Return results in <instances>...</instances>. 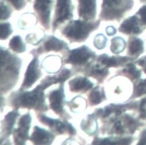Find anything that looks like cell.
Returning <instances> with one entry per match:
<instances>
[{
  "instance_id": "1",
  "label": "cell",
  "mask_w": 146,
  "mask_h": 145,
  "mask_svg": "<svg viewBox=\"0 0 146 145\" xmlns=\"http://www.w3.org/2000/svg\"><path fill=\"white\" fill-rule=\"evenodd\" d=\"M100 22L76 20L70 21L62 30L64 37L73 42H82L89 34L98 29Z\"/></svg>"
},
{
  "instance_id": "2",
  "label": "cell",
  "mask_w": 146,
  "mask_h": 145,
  "mask_svg": "<svg viewBox=\"0 0 146 145\" xmlns=\"http://www.w3.org/2000/svg\"><path fill=\"white\" fill-rule=\"evenodd\" d=\"M133 6V0H102L99 17L104 21L119 20Z\"/></svg>"
},
{
  "instance_id": "3",
  "label": "cell",
  "mask_w": 146,
  "mask_h": 145,
  "mask_svg": "<svg viewBox=\"0 0 146 145\" xmlns=\"http://www.w3.org/2000/svg\"><path fill=\"white\" fill-rule=\"evenodd\" d=\"M44 89L39 85L31 92L23 93L17 99V104L23 107L36 110L47 109L45 101Z\"/></svg>"
},
{
  "instance_id": "4",
  "label": "cell",
  "mask_w": 146,
  "mask_h": 145,
  "mask_svg": "<svg viewBox=\"0 0 146 145\" xmlns=\"http://www.w3.org/2000/svg\"><path fill=\"white\" fill-rule=\"evenodd\" d=\"M21 65V60L15 57L6 50H1V79L6 78L1 81V84L5 81L11 78L15 79L19 73V69Z\"/></svg>"
},
{
  "instance_id": "5",
  "label": "cell",
  "mask_w": 146,
  "mask_h": 145,
  "mask_svg": "<svg viewBox=\"0 0 146 145\" xmlns=\"http://www.w3.org/2000/svg\"><path fill=\"white\" fill-rule=\"evenodd\" d=\"M74 6L72 0H56L53 21V29L56 30L60 25L67 20H70L74 16Z\"/></svg>"
},
{
  "instance_id": "6",
  "label": "cell",
  "mask_w": 146,
  "mask_h": 145,
  "mask_svg": "<svg viewBox=\"0 0 146 145\" xmlns=\"http://www.w3.org/2000/svg\"><path fill=\"white\" fill-rule=\"evenodd\" d=\"M54 0H34L33 9L42 26L48 30Z\"/></svg>"
},
{
  "instance_id": "7",
  "label": "cell",
  "mask_w": 146,
  "mask_h": 145,
  "mask_svg": "<svg viewBox=\"0 0 146 145\" xmlns=\"http://www.w3.org/2000/svg\"><path fill=\"white\" fill-rule=\"evenodd\" d=\"M143 124L129 115H124L114 123L112 131L117 134H132Z\"/></svg>"
},
{
  "instance_id": "8",
  "label": "cell",
  "mask_w": 146,
  "mask_h": 145,
  "mask_svg": "<svg viewBox=\"0 0 146 145\" xmlns=\"http://www.w3.org/2000/svg\"><path fill=\"white\" fill-rule=\"evenodd\" d=\"M77 11L81 19L94 21L97 14V0H78Z\"/></svg>"
},
{
  "instance_id": "9",
  "label": "cell",
  "mask_w": 146,
  "mask_h": 145,
  "mask_svg": "<svg viewBox=\"0 0 146 145\" xmlns=\"http://www.w3.org/2000/svg\"><path fill=\"white\" fill-rule=\"evenodd\" d=\"M31 117L30 113L23 115L18 123V129L13 132V139L17 144H25L29 139V131L30 128Z\"/></svg>"
},
{
  "instance_id": "10",
  "label": "cell",
  "mask_w": 146,
  "mask_h": 145,
  "mask_svg": "<svg viewBox=\"0 0 146 145\" xmlns=\"http://www.w3.org/2000/svg\"><path fill=\"white\" fill-rule=\"evenodd\" d=\"M95 55V53L86 46H82L70 51L66 62L73 65H82Z\"/></svg>"
},
{
  "instance_id": "11",
  "label": "cell",
  "mask_w": 146,
  "mask_h": 145,
  "mask_svg": "<svg viewBox=\"0 0 146 145\" xmlns=\"http://www.w3.org/2000/svg\"><path fill=\"white\" fill-rule=\"evenodd\" d=\"M139 104V102H133L127 104H110L104 109H99L97 114L99 116L101 115L103 117H107L112 113H114L116 117H118L126 110L136 109Z\"/></svg>"
},
{
  "instance_id": "12",
  "label": "cell",
  "mask_w": 146,
  "mask_h": 145,
  "mask_svg": "<svg viewBox=\"0 0 146 145\" xmlns=\"http://www.w3.org/2000/svg\"><path fill=\"white\" fill-rule=\"evenodd\" d=\"M143 26L140 18L134 15L127 18L122 23L119 27V31L126 35H138L143 32Z\"/></svg>"
},
{
  "instance_id": "13",
  "label": "cell",
  "mask_w": 146,
  "mask_h": 145,
  "mask_svg": "<svg viewBox=\"0 0 146 145\" xmlns=\"http://www.w3.org/2000/svg\"><path fill=\"white\" fill-rule=\"evenodd\" d=\"M41 75V73L39 68L38 59V57H35L27 67L22 87L23 88L31 87L40 78Z\"/></svg>"
},
{
  "instance_id": "14",
  "label": "cell",
  "mask_w": 146,
  "mask_h": 145,
  "mask_svg": "<svg viewBox=\"0 0 146 145\" xmlns=\"http://www.w3.org/2000/svg\"><path fill=\"white\" fill-rule=\"evenodd\" d=\"M40 121L44 124L48 125L53 131L59 134H63L68 131L70 134H76V130L68 123H62L59 120L49 118L45 116H41L40 118Z\"/></svg>"
},
{
  "instance_id": "15",
  "label": "cell",
  "mask_w": 146,
  "mask_h": 145,
  "mask_svg": "<svg viewBox=\"0 0 146 145\" xmlns=\"http://www.w3.org/2000/svg\"><path fill=\"white\" fill-rule=\"evenodd\" d=\"M64 97L63 84H62L58 90L52 92L49 95L50 107L58 114L60 115L63 113Z\"/></svg>"
},
{
  "instance_id": "16",
  "label": "cell",
  "mask_w": 146,
  "mask_h": 145,
  "mask_svg": "<svg viewBox=\"0 0 146 145\" xmlns=\"http://www.w3.org/2000/svg\"><path fill=\"white\" fill-rule=\"evenodd\" d=\"M54 139V136L50 132L35 126L30 140L35 144H50Z\"/></svg>"
},
{
  "instance_id": "17",
  "label": "cell",
  "mask_w": 146,
  "mask_h": 145,
  "mask_svg": "<svg viewBox=\"0 0 146 145\" xmlns=\"http://www.w3.org/2000/svg\"><path fill=\"white\" fill-rule=\"evenodd\" d=\"M70 89L72 92H86L92 88L94 83L91 82L86 77L78 76L69 82Z\"/></svg>"
},
{
  "instance_id": "18",
  "label": "cell",
  "mask_w": 146,
  "mask_h": 145,
  "mask_svg": "<svg viewBox=\"0 0 146 145\" xmlns=\"http://www.w3.org/2000/svg\"><path fill=\"white\" fill-rule=\"evenodd\" d=\"M133 59L129 57H119V56H112L110 57L106 54L101 55L99 60L101 63L105 65L106 67H117L120 65L126 64Z\"/></svg>"
},
{
  "instance_id": "19",
  "label": "cell",
  "mask_w": 146,
  "mask_h": 145,
  "mask_svg": "<svg viewBox=\"0 0 146 145\" xmlns=\"http://www.w3.org/2000/svg\"><path fill=\"white\" fill-rule=\"evenodd\" d=\"M71 75V71L70 70L64 68L59 74H57L56 75L54 76H49L45 78L41 83L40 86L45 90L46 88L48 87L50 85L53 84H56L59 82H63L66 81Z\"/></svg>"
},
{
  "instance_id": "20",
  "label": "cell",
  "mask_w": 146,
  "mask_h": 145,
  "mask_svg": "<svg viewBox=\"0 0 146 145\" xmlns=\"http://www.w3.org/2000/svg\"><path fill=\"white\" fill-rule=\"evenodd\" d=\"M42 66L48 73H56L62 67V59L58 56H49L43 60Z\"/></svg>"
},
{
  "instance_id": "21",
  "label": "cell",
  "mask_w": 146,
  "mask_h": 145,
  "mask_svg": "<svg viewBox=\"0 0 146 145\" xmlns=\"http://www.w3.org/2000/svg\"><path fill=\"white\" fill-rule=\"evenodd\" d=\"M44 49L45 51H59L63 49H68V46L63 41L58 38L50 36L48 37L44 44Z\"/></svg>"
},
{
  "instance_id": "22",
  "label": "cell",
  "mask_w": 146,
  "mask_h": 145,
  "mask_svg": "<svg viewBox=\"0 0 146 145\" xmlns=\"http://www.w3.org/2000/svg\"><path fill=\"white\" fill-rule=\"evenodd\" d=\"M18 116H19V113L16 111H13L5 116L2 121V133L4 134V136L10 135Z\"/></svg>"
},
{
  "instance_id": "23",
  "label": "cell",
  "mask_w": 146,
  "mask_h": 145,
  "mask_svg": "<svg viewBox=\"0 0 146 145\" xmlns=\"http://www.w3.org/2000/svg\"><path fill=\"white\" fill-rule=\"evenodd\" d=\"M144 51V42L142 40L136 37L129 39L128 54L132 58H136Z\"/></svg>"
},
{
  "instance_id": "24",
  "label": "cell",
  "mask_w": 146,
  "mask_h": 145,
  "mask_svg": "<svg viewBox=\"0 0 146 145\" xmlns=\"http://www.w3.org/2000/svg\"><path fill=\"white\" fill-rule=\"evenodd\" d=\"M81 127L82 130L89 135L95 134L98 130V124L95 115H89L86 120H82Z\"/></svg>"
},
{
  "instance_id": "25",
  "label": "cell",
  "mask_w": 146,
  "mask_h": 145,
  "mask_svg": "<svg viewBox=\"0 0 146 145\" xmlns=\"http://www.w3.org/2000/svg\"><path fill=\"white\" fill-rule=\"evenodd\" d=\"M36 23V16L32 13H25L23 14L18 21V26L21 29H28Z\"/></svg>"
},
{
  "instance_id": "26",
  "label": "cell",
  "mask_w": 146,
  "mask_h": 145,
  "mask_svg": "<svg viewBox=\"0 0 146 145\" xmlns=\"http://www.w3.org/2000/svg\"><path fill=\"white\" fill-rule=\"evenodd\" d=\"M133 140L132 137L126 138H104V139H98L95 140L92 144H131Z\"/></svg>"
},
{
  "instance_id": "27",
  "label": "cell",
  "mask_w": 146,
  "mask_h": 145,
  "mask_svg": "<svg viewBox=\"0 0 146 145\" xmlns=\"http://www.w3.org/2000/svg\"><path fill=\"white\" fill-rule=\"evenodd\" d=\"M89 99L90 103L92 105H98L105 100L106 97L103 87H100L99 86L95 87L92 92L90 93Z\"/></svg>"
},
{
  "instance_id": "28",
  "label": "cell",
  "mask_w": 146,
  "mask_h": 145,
  "mask_svg": "<svg viewBox=\"0 0 146 145\" xmlns=\"http://www.w3.org/2000/svg\"><path fill=\"white\" fill-rule=\"evenodd\" d=\"M122 74L132 80L139 79L141 75V70L136 68L133 63L126 64L125 67L122 69Z\"/></svg>"
},
{
  "instance_id": "29",
  "label": "cell",
  "mask_w": 146,
  "mask_h": 145,
  "mask_svg": "<svg viewBox=\"0 0 146 145\" xmlns=\"http://www.w3.org/2000/svg\"><path fill=\"white\" fill-rule=\"evenodd\" d=\"M69 106H70L71 111L73 112H81L86 109V101L85 98L80 96H78L73 98L69 102Z\"/></svg>"
},
{
  "instance_id": "30",
  "label": "cell",
  "mask_w": 146,
  "mask_h": 145,
  "mask_svg": "<svg viewBox=\"0 0 146 145\" xmlns=\"http://www.w3.org/2000/svg\"><path fill=\"white\" fill-rule=\"evenodd\" d=\"M146 94V78L136 82L133 87V91L131 99L140 97Z\"/></svg>"
},
{
  "instance_id": "31",
  "label": "cell",
  "mask_w": 146,
  "mask_h": 145,
  "mask_svg": "<svg viewBox=\"0 0 146 145\" xmlns=\"http://www.w3.org/2000/svg\"><path fill=\"white\" fill-rule=\"evenodd\" d=\"M126 42L120 37H117L113 38L111 41V51L115 54L122 53L125 49Z\"/></svg>"
},
{
  "instance_id": "32",
  "label": "cell",
  "mask_w": 146,
  "mask_h": 145,
  "mask_svg": "<svg viewBox=\"0 0 146 145\" xmlns=\"http://www.w3.org/2000/svg\"><path fill=\"white\" fill-rule=\"evenodd\" d=\"M10 47L15 52L21 53L26 51V45L23 43L22 38L19 35L15 36L9 43Z\"/></svg>"
},
{
  "instance_id": "33",
  "label": "cell",
  "mask_w": 146,
  "mask_h": 145,
  "mask_svg": "<svg viewBox=\"0 0 146 145\" xmlns=\"http://www.w3.org/2000/svg\"><path fill=\"white\" fill-rule=\"evenodd\" d=\"M12 9L7 2L1 0V20H5L11 17L12 14Z\"/></svg>"
},
{
  "instance_id": "34",
  "label": "cell",
  "mask_w": 146,
  "mask_h": 145,
  "mask_svg": "<svg viewBox=\"0 0 146 145\" xmlns=\"http://www.w3.org/2000/svg\"><path fill=\"white\" fill-rule=\"evenodd\" d=\"M106 68L107 67L102 68L99 65H96L92 72H91L92 75L96 77L97 79H102L105 78V76L108 74V69Z\"/></svg>"
},
{
  "instance_id": "35",
  "label": "cell",
  "mask_w": 146,
  "mask_h": 145,
  "mask_svg": "<svg viewBox=\"0 0 146 145\" xmlns=\"http://www.w3.org/2000/svg\"><path fill=\"white\" fill-rule=\"evenodd\" d=\"M94 45L98 49H104L107 43V38L102 34H98L94 39Z\"/></svg>"
},
{
  "instance_id": "36",
  "label": "cell",
  "mask_w": 146,
  "mask_h": 145,
  "mask_svg": "<svg viewBox=\"0 0 146 145\" xmlns=\"http://www.w3.org/2000/svg\"><path fill=\"white\" fill-rule=\"evenodd\" d=\"M1 40H4L7 39L9 36L12 33V28L9 23H2L1 24Z\"/></svg>"
},
{
  "instance_id": "37",
  "label": "cell",
  "mask_w": 146,
  "mask_h": 145,
  "mask_svg": "<svg viewBox=\"0 0 146 145\" xmlns=\"http://www.w3.org/2000/svg\"><path fill=\"white\" fill-rule=\"evenodd\" d=\"M11 5L15 10L21 11L24 9L27 4V0H4Z\"/></svg>"
},
{
  "instance_id": "38",
  "label": "cell",
  "mask_w": 146,
  "mask_h": 145,
  "mask_svg": "<svg viewBox=\"0 0 146 145\" xmlns=\"http://www.w3.org/2000/svg\"><path fill=\"white\" fill-rule=\"evenodd\" d=\"M44 35L43 34H37L36 33H33L27 35L26 40L29 44L36 45L38 44L44 39Z\"/></svg>"
},
{
  "instance_id": "39",
  "label": "cell",
  "mask_w": 146,
  "mask_h": 145,
  "mask_svg": "<svg viewBox=\"0 0 146 145\" xmlns=\"http://www.w3.org/2000/svg\"><path fill=\"white\" fill-rule=\"evenodd\" d=\"M139 106L140 118L146 121V97L141 100Z\"/></svg>"
},
{
  "instance_id": "40",
  "label": "cell",
  "mask_w": 146,
  "mask_h": 145,
  "mask_svg": "<svg viewBox=\"0 0 146 145\" xmlns=\"http://www.w3.org/2000/svg\"><path fill=\"white\" fill-rule=\"evenodd\" d=\"M136 14L140 16V20L143 26H146V6L141 7Z\"/></svg>"
},
{
  "instance_id": "41",
  "label": "cell",
  "mask_w": 146,
  "mask_h": 145,
  "mask_svg": "<svg viewBox=\"0 0 146 145\" xmlns=\"http://www.w3.org/2000/svg\"><path fill=\"white\" fill-rule=\"evenodd\" d=\"M140 67H141L144 73L146 74V55L141 59H139L136 62Z\"/></svg>"
},
{
  "instance_id": "42",
  "label": "cell",
  "mask_w": 146,
  "mask_h": 145,
  "mask_svg": "<svg viewBox=\"0 0 146 145\" xmlns=\"http://www.w3.org/2000/svg\"><path fill=\"white\" fill-rule=\"evenodd\" d=\"M137 144H140V145L146 144V129H144L141 132Z\"/></svg>"
},
{
  "instance_id": "43",
  "label": "cell",
  "mask_w": 146,
  "mask_h": 145,
  "mask_svg": "<svg viewBox=\"0 0 146 145\" xmlns=\"http://www.w3.org/2000/svg\"><path fill=\"white\" fill-rule=\"evenodd\" d=\"M106 32L108 36H113L116 34L117 30L113 26H110L106 28Z\"/></svg>"
},
{
  "instance_id": "44",
  "label": "cell",
  "mask_w": 146,
  "mask_h": 145,
  "mask_svg": "<svg viewBox=\"0 0 146 145\" xmlns=\"http://www.w3.org/2000/svg\"><path fill=\"white\" fill-rule=\"evenodd\" d=\"M27 1H28L29 3H31L32 1V0H27Z\"/></svg>"
}]
</instances>
